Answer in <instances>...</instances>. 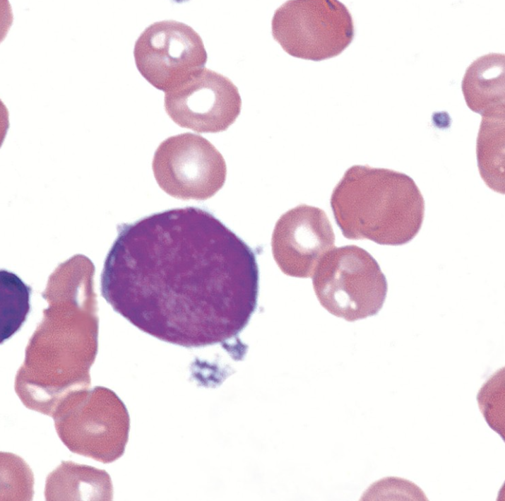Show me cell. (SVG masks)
I'll use <instances>...</instances> for the list:
<instances>
[{
	"mask_svg": "<svg viewBox=\"0 0 505 501\" xmlns=\"http://www.w3.org/2000/svg\"><path fill=\"white\" fill-rule=\"evenodd\" d=\"M476 152L483 180L504 194V112L482 116Z\"/></svg>",
	"mask_w": 505,
	"mask_h": 501,
	"instance_id": "13",
	"label": "cell"
},
{
	"mask_svg": "<svg viewBox=\"0 0 505 501\" xmlns=\"http://www.w3.org/2000/svg\"><path fill=\"white\" fill-rule=\"evenodd\" d=\"M486 422L504 439V370H499L483 384L477 396Z\"/></svg>",
	"mask_w": 505,
	"mask_h": 501,
	"instance_id": "16",
	"label": "cell"
},
{
	"mask_svg": "<svg viewBox=\"0 0 505 501\" xmlns=\"http://www.w3.org/2000/svg\"><path fill=\"white\" fill-rule=\"evenodd\" d=\"M504 54L483 55L468 67L461 88L468 107L485 115L504 112Z\"/></svg>",
	"mask_w": 505,
	"mask_h": 501,
	"instance_id": "12",
	"label": "cell"
},
{
	"mask_svg": "<svg viewBox=\"0 0 505 501\" xmlns=\"http://www.w3.org/2000/svg\"><path fill=\"white\" fill-rule=\"evenodd\" d=\"M1 343L16 334L27 319L30 310L31 288L17 275L0 271Z\"/></svg>",
	"mask_w": 505,
	"mask_h": 501,
	"instance_id": "14",
	"label": "cell"
},
{
	"mask_svg": "<svg viewBox=\"0 0 505 501\" xmlns=\"http://www.w3.org/2000/svg\"><path fill=\"white\" fill-rule=\"evenodd\" d=\"M133 57L141 76L165 93L205 68L208 59L200 35L189 25L174 20L147 27L135 43Z\"/></svg>",
	"mask_w": 505,
	"mask_h": 501,
	"instance_id": "8",
	"label": "cell"
},
{
	"mask_svg": "<svg viewBox=\"0 0 505 501\" xmlns=\"http://www.w3.org/2000/svg\"><path fill=\"white\" fill-rule=\"evenodd\" d=\"M335 246V235L325 212L299 205L278 220L271 239L272 253L286 275L309 278L321 259Z\"/></svg>",
	"mask_w": 505,
	"mask_h": 501,
	"instance_id": "10",
	"label": "cell"
},
{
	"mask_svg": "<svg viewBox=\"0 0 505 501\" xmlns=\"http://www.w3.org/2000/svg\"><path fill=\"white\" fill-rule=\"evenodd\" d=\"M44 494L47 501H109L113 499V486L105 470L62 461L47 475Z\"/></svg>",
	"mask_w": 505,
	"mask_h": 501,
	"instance_id": "11",
	"label": "cell"
},
{
	"mask_svg": "<svg viewBox=\"0 0 505 501\" xmlns=\"http://www.w3.org/2000/svg\"><path fill=\"white\" fill-rule=\"evenodd\" d=\"M153 174L169 195L184 200H206L223 186L227 175L221 153L207 139L184 133L170 136L156 149Z\"/></svg>",
	"mask_w": 505,
	"mask_h": 501,
	"instance_id": "7",
	"label": "cell"
},
{
	"mask_svg": "<svg viewBox=\"0 0 505 501\" xmlns=\"http://www.w3.org/2000/svg\"><path fill=\"white\" fill-rule=\"evenodd\" d=\"M100 276L112 309L185 348L240 342L257 306L254 251L215 216L189 206L121 224Z\"/></svg>",
	"mask_w": 505,
	"mask_h": 501,
	"instance_id": "1",
	"label": "cell"
},
{
	"mask_svg": "<svg viewBox=\"0 0 505 501\" xmlns=\"http://www.w3.org/2000/svg\"><path fill=\"white\" fill-rule=\"evenodd\" d=\"M273 38L290 55L321 61L339 55L355 35L352 18L337 0H293L272 19Z\"/></svg>",
	"mask_w": 505,
	"mask_h": 501,
	"instance_id": "6",
	"label": "cell"
},
{
	"mask_svg": "<svg viewBox=\"0 0 505 501\" xmlns=\"http://www.w3.org/2000/svg\"><path fill=\"white\" fill-rule=\"evenodd\" d=\"M33 473L28 464L13 453L1 452V500H32Z\"/></svg>",
	"mask_w": 505,
	"mask_h": 501,
	"instance_id": "15",
	"label": "cell"
},
{
	"mask_svg": "<svg viewBox=\"0 0 505 501\" xmlns=\"http://www.w3.org/2000/svg\"><path fill=\"white\" fill-rule=\"evenodd\" d=\"M362 500H428L414 483L398 477H387L375 482L364 493Z\"/></svg>",
	"mask_w": 505,
	"mask_h": 501,
	"instance_id": "17",
	"label": "cell"
},
{
	"mask_svg": "<svg viewBox=\"0 0 505 501\" xmlns=\"http://www.w3.org/2000/svg\"><path fill=\"white\" fill-rule=\"evenodd\" d=\"M311 278L320 304L348 322L376 315L386 297L387 281L379 264L356 245L332 249L321 259Z\"/></svg>",
	"mask_w": 505,
	"mask_h": 501,
	"instance_id": "5",
	"label": "cell"
},
{
	"mask_svg": "<svg viewBox=\"0 0 505 501\" xmlns=\"http://www.w3.org/2000/svg\"><path fill=\"white\" fill-rule=\"evenodd\" d=\"M331 206L343 236L398 246L420 231L424 201L408 175L386 168L353 165L334 188Z\"/></svg>",
	"mask_w": 505,
	"mask_h": 501,
	"instance_id": "3",
	"label": "cell"
},
{
	"mask_svg": "<svg viewBox=\"0 0 505 501\" xmlns=\"http://www.w3.org/2000/svg\"><path fill=\"white\" fill-rule=\"evenodd\" d=\"M97 336V312L90 306L71 297L48 301L15 378L23 404L52 416L69 394L90 389Z\"/></svg>",
	"mask_w": 505,
	"mask_h": 501,
	"instance_id": "2",
	"label": "cell"
},
{
	"mask_svg": "<svg viewBox=\"0 0 505 501\" xmlns=\"http://www.w3.org/2000/svg\"><path fill=\"white\" fill-rule=\"evenodd\" d=\"M164 105L179 126L198 133H217L234 122L241 112L242 99L230 79L205 67L165 93Z\"/></svg>",
	"mask_w": 505,
	"mask_h": 501,
	"instance_id": "9",
	"label": "cell"
},
{
	"mask_svg": "<svg viewBox=\"0 0 505 501\" xmlns=\"http://www.w3.org/2000/svg\"><path fill=\"white\" fill-rule=\"evenodd\" d=\"M51 417L59 439L72 453L109 464L125 452L130 417L110 389L96 386L71 393Z\"/></svg>",
	"mask_w": 505,
	"mask_h": 501,
	"instance_id": "4",
	"label": "cell"
}]
</instances>
